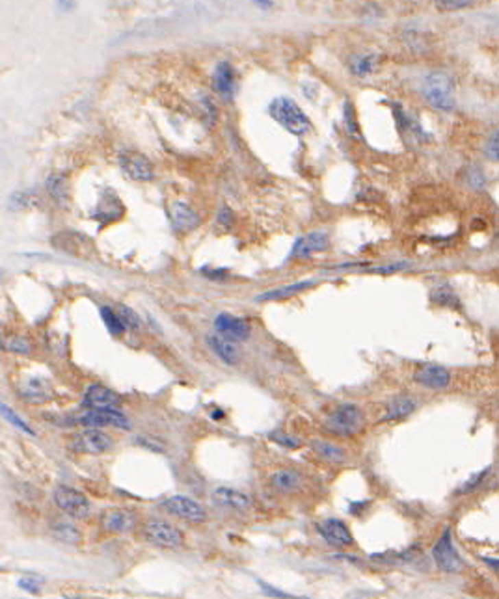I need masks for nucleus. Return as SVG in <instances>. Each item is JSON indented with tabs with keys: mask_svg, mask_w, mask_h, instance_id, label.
Wrapping results in <instances>:
<instances>
[{
	"mask_svg": "<svg viewBox=\"0 0 499 599\" xmlns=\"http://www.w3.org/2000/svg\"><path fill=\"white\" fill-rule=\"evenodd\" d=\"M268 112H270L272 119H276L291 134H305L312 129V123L304 114V110L289 97H276L268 106Z\"/></svg>",
	"mask_w": 499,
	"mask_h": 599,
	"instance_id": "1",
	"label": "nucleus"
},
{
	"mask_svg": "<svg viewBox=\"0 0 499 599\" xmlns=\"http://www.w3.org/2000/svg\"><path fill=\"white\" fill-rule=\"evenodd\" d=\"M423 93L427 97V101L434 108L443 110V112H451L454 108V93H453V82L449 75L441 71L430 73L425 78L423 84Z\"/></svg>",
	"mask_w": 499,
	"mask_h": 599,
	"instance_id": "2",
	"label": "nucleus"
},
{
	"mask_svg": "<svg viewBox=\"0 0 499 599\" xmlns=\"http://www.w3.org/2000/svg\"><path fill=\"white\" fill-rule=\"evenodd\" d=\"M363 425V413L356 404H341L326 417V430L336 436H352Z\"/></svg>",
	"mask_w": 499,
	"mask_h": 599,
	"instance_id": "3",
	"label": "nucleus"
},
{
	"mask_svg": "<svg viewBox=\"0 0 499 599\" xmlns=\"http://www.w3.org/2000/svg\"><path fill=\"white\" fill-rule=\"evenodd\" d=\"M112 445H114V439L97 428L77 432L69 439V449L80 452V454H103V452L111 451Z\"/></svg>",
	"mask_w": 499,
	"mask_h": 599,
	"instance_id": "4",
	"label": "nucleus"
},
{
	"mask_svg": "<svg viewBox=\"0 0 499 599\" xmlns=\"http://www.w3.org/2000/svg\"><path fill=\"white\" fill-rule=\"evenodd\" d=\"M146 538L163 549H179L183 545L181 530L164 519H150L143 525Z\"/></svg>",
	"mask_w": 499,
	"mask_h": 599,
	"instance_id": "5",
	"label": "nucleus"
},
{
	"mask_svg": "<svg viewBox=\"0 0 499 599\" xmlns=\"http://www.w3.org/2000/svg\"><path fill=\"white\" fill-rule=\"evenodd\" d=\"M432 556H434L436 566L440 567L441 572L448 574H459L464 562H462L461 554L456 553V549L453 545V538H451V528H445L443 535L440 536V540L436 541L434 549H432Z\"/></svg>",
	"mask_w": 499,
	"mask_h": 599,
	"instance_id": "6",
	"label": "nucleus"
},
{
	"mask_svg": "<svg viewBox=\"0 0 499 599\" xmlns=\"http://www.w3.org/2000/svg\"><path fill=\"white\" fill-rule=\"evenodd\" d=\"M54 503L62 512L75 519H84L90 514V501L80 491L69 486H58L54 490Z\"/></svg>",
	"mask_w": 499,
	"mask_h": 599,
	"instance_id": "7",
	"label": "nucleus"
},
{
	"mask_svg": "<svg viewBox=\"0 0 499 599\" xmlns=\"http://www.w3.org/2000/svg\"><path fill=\"white\" fill-rule=\"evenodd\" d=\"M17 395L26 404H47L52 399V386L45 376H26L17 384Z\"/></svg>",
	"mask_w": 499,
	"mask_h": 599,
	"instance_id": "8",
	"label": "nucleus"
},
{
	"mask_svg": "<svg viewBox=\"0 0 499 599\" xmlns=\"http://www.w3.org/2000/svg\"><path fill=\"white\" fill-rule=\"evenodd\" d=\"M164 510L170 514L177 515L188 523H203L207 519V510L203 508L198 501L187 495H174L163 503Z\"/></svg>",
	"mask_w": 499,
	"mask_h": 599,
	"instance_id": "9",
	"label": "nucleus"
},
{
	"mask_svg": "<svg viewBox=\"0 0 499 599\" xmlns=\"http://www.w3.org/2000/svg\"><path fill=\"white\" fill-rule=\"evenodd\" d=\"M80 425L88 426V428H125L129 430L130 423L129 419L125 417L124 413L117 412L114 408H104V410H90L88 413H84L80 419H78Z\"/></svg>",
	"mask_w": 499,
	"mask_h": 599,
	"instance_id": "10",
	"label": "nucleus"
},
{
	"mask_svg": "<svg viewBox=\"0 0 499 599\" xmlns=\"http://www.w3.org/2000/svg\"><path fill=\"white\" fill-rule=\"evenodd\" d=\"M119 166L124 169L127 177L132 180H153L155 169L151 166L150 158H146L142 153L137 151H125L119 155Z\"/></svg>",
	"mask_w": 499,
	"mask_h": 599,
	"instance_id": "11",
	"label": "nucleus"
},
{
	"mask_svg": "<svg viewBox=\"0 0 499 599\" xmlns=\"http://www.w3.org/2000/svg\"><path fill=\"white\" fill-rule=\"evenodd\" d=\"M328 246H330V239H328L326 233L323 231L307 233V235L300 237V239L294 242L289 259H307L312 257V255H315V253L328 250Z\"/></svg>",
	"mask_w": 499,
	"mask_h": 599,
	"instance_id": "12",
	"label": "nucleus"
},
{
	"mask_svg": "<svg viewBox=\"0 0 499 599\" xmlns=\"http://www.w3.org/2000/svg\"><path fill=\"white\" fill-rule=\"evenodd\" d=\"M82 404L90 410H104V408H117L121 406V397L112 391L111 387L101 386V384H93L88 387V391L84 393Z\"/></svg>",
	"mask_w": 499,
	"mask_h": 599,
	"instance_id": "13",
	"label": "nucleus"
},
{
	"mask_svg": "<svg viewBox=\"0 0 499 599\" xmlns=\"http://www.w3.org/2000/svg\"><path fill=\"white\" fill-rule=\"evenodd\" d=\"M214 328H216V333H220L231 341H244L252 333V328L246 320L227 315V313H222L214 318Z\"/></svg>",
	"mask_w": 499,
	"mask_h": 599,
	"instance_id": "14",
	"label": "nucleus"
},
{
	"mask_svg": "<svg viewBox=\"0 0 499 599\" xmlns=\"http://www.w3.org/2000/svg\"><path fill=\"white\" fill-rule=\"evenodd\" d=\"M211 501L214 504H218L220 508L237 510V512H242V510H248L252 506V499L246 493L235 490V488H226V486L216 488L211 493Z\"/></svg>",
	"mask_w": 499,
	"mask_h": 599,
	"instance_id": "15",
	"label": "nucleus"
},
{
	"mask_svg": "<svg viewBox=\"0 0 499 599\" xmlns=\"http://www.w3.org/2000/svg\"><path fill=\"white\" fill-rule=\"evenodd\" d=\"M317 528L318 532L323 535V538L328 543H332V545H336V548H350L354 543L350 528L343 521H339V519H326Z\"/></svg>",
	"mask_w": 499,
	"mask_h": 599,
	"instance_id": "16",
	"label": "nucleus"
},
{
	"mask_svg": "<svg viewBox=\"0 0 499 599\" xmlns=\"http://www.w3.org/2000/svg\"><path fill=\"white\" fill-rule=\"evenodd\" d=\"M135 515L130 514L129 510L114 508L106 510L103 515H101V525H103L104 530L108 532H116V535H124V532H129L135 527Z\"/></svg>",
	"mask_w": 499,
	"mask_h": 599,
	"instance_id": "17",
	"label": "nucleus"
},
{
	"mask_svg": "<svg viewBox=\"0 0 499 599\" xmlns=\"http://www.w3.org/2000/svg\"><path fill=\"white\" fill-rule=\"evenodd\" d=\"M414 378L427 389H445L451 381V374L448 368L440 365H425L414 374Z\"/></svg>",
	"mask_w": 499,
	"mask_h": 599,
	"instance_id": "18",
	"label": "nucleus"
},
{
	"mask_svg": "<svg viewBox=\"0 0 499 599\" xmlns=\"http://www.w3.org/2000/svg\"><path fill=\"white\" fill-rule=\"evenodd\" d=\"M213 84L214 90L218 91L226 101L233 99L235 91H237V75H235V69L231 67V64L222 62V64L216 65L213 75Z\"/></svg>",
	"mask_w": 499,
	"mask_h": 599,
	"instance_id": "19",
	"label": "nucleus"
},
{
	"mask_svg": "<svg viewBox=\"0 0 499 599\" xmlns=\"http://www.w3.org/2000/svg\"><path fill=\"white\" fill-rule=\"evenodd\" d=\"M170 216H172L175 229L181 233L192 231V229L200 226V216H198V213L190 205L183 203V201L172 203V207H170Z\"/></svg>",
	"mask_w": 499,
	"mask_h": 599,
	"instance_id": "20",
	"label": "nucleus"
},
{
	"mask_svg": "<svg viewBox=\"0 0 499 599\" xmlns=\"http://www.w3.org/2000/svg\"><path fill=\"white\" fill-rule=\"evenodd\" d=\"M207 344L213 350L216 357H220L227 365H237L240 360L239 348L235 344V341L227 339V337L214 333V336H207Z\"/></svg>",
	"mask_w": 499,
	"mask_h": 599,
	"instance_id": "21",
	"label": "nucleus"
},
{
	"mask_svg": "<svg viewBox=\"0 0 499 599\" xmlns=\"http://www.w3.org/2000/svg\"><path fill=\"white\" fill-rule=\"evenodd\" d=\"M124 216V205L121 201L117 200V196L114 192H104L97 205V211L93 213V218L103 222V224H111L114 220H119Z\"/></svg>",
	"mask_w": 499,
	"mask_h": 599,
	"instance_id": "22",
	"label": "nucleus"
},
{
	"mask_svg": "<svg viewBox=\"0 0 499 599\" xmlns=\"http://www.w3.org/2000/svg\"><path fill=\"white\" fill-rule=\"evenodd\" d=\"M270 484L274 490L281 491V493H289V491L299 490L302 484V475L294 469H281L276 471L270 477Z\"/></svg>",
	"mask_w": 499,
	"mask_h": 599,
	"instance_id": "23",
	"label": "nucleus"
},
{
	"mask_svg": "<svg viewBox=\"0 0 499 599\" xmlns=\"http://www.w3.org/2000/svg\"><path fill=\"white\" fill-rule=\"evenodd\" d=\"M45 187L49 196L56 201V205L65 207L69 203V183H67V177H64L62 174H52L47 179Z\"/></svg>",
	"mask_w": 499,
	"mask_h": 599,
	"instance_id": "24",
	"label": "nucleus"
},
{
	"mask_svg": "<svg viewBox=\"0 0 499 599\" xmlns=\"http://www.w3.org/2000/svg\"><path fill=\"white\" fill-rule=\"evenodd\" d=\"M415 412V400L410 399V397H397L388 404V410H386V415H384V421H395V419H404Z\"/></svg>",
	"mask_w": 499,
	"mask_h": 599,
	"instance_id": "25",
	"label": "nucleus"
},
{
	"mask_svg": "<svg viewBox=\"0 0 499 599\" xmlns=\"http://www.w3.org/2000/svg\"><path fill=\"white\" fill-rule=\"evenodd\" d=\"M51 532L56 540L64 541V543H71V545H75V543L80 541V530L69 521L52 523Z\"/></svg>",
	"mask_w": 499,
	"mask_h": 599,
	"instance_id": "26",
	"label": "nucleus"
},
{
	"mask_svg": "<svg viewBox=\"0 0 499 599\" xmlns=\"http://www.w3.org/2000/svg\"><path fill=\"white\" fill-rule=\"evenodd\" d=\"M313 451L317 452L323 460L334 462V464H343L345 460H347V452L341 447L326 443V441H313Z\"/></svg>",
	"mask_w": 499,
	"mask_h": 599,
	"instance_id": "27",
	"label": "nucleus"
},
{
	"mask_svg": "<svg viewBox=\"0 0 499 599\" xmlns=\"http://www.w3.org/2000/svg\"><path fill=\"white\" fill-rule=\"evenodd\" d=\"M0 417L4 421H8L10 425L13 426V428H17L19 432H25L26 436H36V432H34V428L28 423H26L23 417H21L19 413L15 412L13 408H10L8 404H4L2 400H0Z\"/></svg>",
	"mask_w": 499,
	"mask_h": 599,
	"instance_id": "28",
	"label": "nucleus"
},
{
	"mask_svg": "<svg viewBox=\"0 0 499 599\" xmlns=\"http://www.w3.org/2000/svg\"><path fill=\"white\" fill-rule=\"evenodd\" d=\"M39 205V196L32 190H21V192L12 193L10 198V209L12 211H28Z\"/></svg>",
	"mask_w": 499,
	"mask_h": 599,
	"instance_id": "29",
	"label": "nucleus"
},
{
	"mask_svg": "<svg viewBox=\"0 0 499 599\" xmlns=\"http://www.w3.org/2000/svg\"><path fill=\"white\" fill-rule=\"evenodd\" d=\"M313 285H315V281H302V283L289 285V287H281V289L268 290V292L261 294L255 300H259V302H265V300H279V298H287L291 296V294H297V292H302V290L310 289Z\"/></svg>",
	"mask_w": 499,
	"mask_h": 599,
	"instance_id": "30",
	"label": "nucleus"
},
{
	"mask_svg": "<svg viewBox=\"0 0 499 599\" xmlns=\"http://www.w3.org/2000/svg\"><path fill=\"white\" fill-rule=\"evenodd\" d=\"M2 348L10 354L28 355L32 354V342L23 336H8L2 339Z\"/></svg>",
	"mask_w": 499,
	"mask_h": 599,
	"instance_id": "31",
	"label": "nucleus"
},
{
	"mask_svg": "<svg viewBox=\"0 0 499 599\" xmlns=\"http://www.w3.org/2000/svg\"><path fill=\"white\" fill-rule=\"evenodd\" d=\"M101 318H103L106 329H108L114 337L121 336L125 329H127L125 328L124 320L119 318V315H117L114 309H111L108 305H103V307H101Z\"/></svg>",
	"mask_w": 499,
	"mask_h": 599,
	"instance_id": "32",
	"label": "nucleus"
},
{
	"mask_svg": "<svg viewBox=\"0 0 499 599\" xmlns=\"http://www.w3.org/2000/svg\"><path fill=\"white\" fill-rule=\"evenodd\" d=\"M376 64H378V60H376L375 54H367V56H358V58L352 60V73L354 75H358V77H363V75H369V73L375 71Z\"/></svg>",
	"mask_w": 499,
	"mask_h": 599,
	"instance_id": "33",
	"label": "nucleus"
},
{
	"mask_svg": "<svg viewBox=\"0 0 499 599\" xmlns=\"http://www.w3.org/2000/svg\"><path fill=\"white\" fill-rule=\"evenodd\" d=\"M490 471H492V467H487V469H483L480 473H475L474 477H469L466 482L462 484L461 488H456V493H459V495H466V493H472V491L479 490V486L485 482V478L488 477Z\"/></svg>",
	"mask_w": 499,
	"mask_h": 599,
	"instance_id": "34",
	"label": "nucleus"
},
{
	"mask_svg": "<svg viewBox=\"0 0 499 599\" xmlns=\"http://www.w3.org/2000/svg\"><path fill=\"white\" fill-rule=\"evenodd\" d=\"M268 439L278 443L279 447H286V449H299L300 441L297 438H292L291 434H287L283 430H274L268 434Z\"/></svg>",
	"mask_w": 499,
	"mask_h": 599,
	"instance_id": "35",
	"label": "nucleus"
},
{
	"mask_svg": "<svg viewBox=\"0 0 499 599\" xmlns=\"http://www.w3.org/2000/svg\"><path fill=\"white\" fill-rule=\"evenodd\" d=\"M432 300L440 305H445V307H451V305H459V300L454 296V292L449 287H438V289L432 292Z\"/></svg>",
	"mask_w": 499,
	"mask_h": 599,
	"instance_id": "36",
	"label": "nucleus"
},
{
	"mask_svg": "<svg viewBox=\"0 0 499 599\" xmlns=\"http://www.w3.org/2000/svg\"><path fill=\"white\" fill-rule=\"evenodd\" d=\"M475 0H434V6L440 12H459L464 8L474 6Z\"/></svg>",
	"mask_w": 499,
	"mask_h": 599,
	"instance_id": "37",
	"label": "nucleus"
},
{
	"mask_svg": "<svg viewBox=\"0 0 499 599\" xmlns=\"http://www.w3.org/2000/svg\"><path fill=\"white\" fill-rule=\"evenodd\" d=\"M117 315H119V318L124 320L125 328L140 329V326H142V324H140V318H138L137 313L130 309V307H127V305H121V307H119V313H117Z\"/></svg>",
	"mask_w": 499,
	"mask_h": 599,
	"instance_id": "38",
	"label": "nucleus"
},
{
	"mask_svg": "<svg viewBox=\"0 0 499 599\" xmlns=\"http://www.w3.org/2000/svg\"><path fill=\"white\" fill-rule=\"evenodd\" d=\"M17 585H19L21 590L38 596L41 592V588H43V579H39V577H23Z\"/></svg>",
	"mask_w": 499,
	"mask_h": 599,
	"instance_id": "39",
	"label": "nucleus"
},
{
	"mask_svg": "<svg viewBox=\"0 0 499 599\" xmlns=\"http://www.w3.org/2000/svg\"><path fill=\"white\" fill-rule=\"evenodd\" d=\"M345 125H347V132H349V134L360 138L356 117H354V110H352V104L350 103L345 104Z\"/></svg>",
	"mask_w": 499,
	"mask_h": 599,
	"instance_id": "40",
	"label": "nucleus"
},
{
	"mask_svg": "<svg viewBox=\"0 0 499 599\" xmlns=\"http://www.w3.org/2000/svg\"><path fill=\"white\" fill-rule=\"evenodd\" d=\"M257 583H259L261 588H263V590H265V592L268 594L270 598H297V596H291V594L281 592V590H278V588H272V587H270V585H266V583H263V580H257Z\"/></svg>",
	"mask_w": 499,
	"mask_h": 599,
	"instance_id": "41",
	"label": "nucleus"
},
{
	"mask_svg": "<svg viewBox=\"0 0 499 599\" xmlns=\"http://www.w3.org/2000/svg\"><path fill=\"white\" fill-rule=\"evenodd\" d=\"M218 222H220L224 227H231V224H233V213L227 209V207H224L220 211V214H218Z\"/></svg>",
	"mask_w": 499,
	"mask_h": 599,
	"instance_id": "42",
	"label": "nucleus"
},
{
	"mask_svg": "<svg viewBox=\"0 0 499 599\" xmlns=\"http://www.w3.org/2000/svg\"><path fill=\"white\" fill-rule=\"evenodd\" d=\"M54 4L58 8L60 12H73L77 8V2L75 0H54Z\"/></svg>",
	"mask_w": 499,
	"mask_h": 599,
	"instance_id": "43",
	"label": "nucleus"
},
{
	"mask_svg": "<svg viewBox=\"0 0 499 599\" xmlns=\"http://www.w3.org/2000/svg\"><path fill=\"white\" fill-rule=\"evenodd\" d=\"M490 158L492 161H498V132L492 136V140H490Z\"/></svg>",
	"mask_w": 499,
	"mask_h": 599,
	"instance_id": "44",
	"label": "nucleus"
},
{
	"mask_svg": "<svg viewBox=\"0 0 499 599\" xmlns=\"http://www.w3.org/2000/svg\"><path fill=\"white\" fill-rule=\"evenodd\" d=\"M483 562H487L488 566L492 567V569H498V559H487V556H483Z\"/></svg>",
	"mask_w": 499,
	"mask_h": 599,
	"instance_id": "45",
	"label": "nucleus"
},
{
	"mask_svg": "<svg viewBox=\"0 0 499 599\" xmlns=\"http://www.w3.org/2000/svg\"><path fill=\"white\" fill-rule=\"evenodd\" d=\"M255 4L261 8H270L272 6V0H255Z\"/></svg>",
	"mask_w": 499,
	"mask_h": 599,
	"instance_id": "46",
	"label": "nucleus"
},
{
	"mask_svg": "<svg viewBox=\"0 0 499 599\" xmlns=\"http://www.w3.org/2000/svg\"><path fill=\"white\" fill-rule=\"evenodd\" d=\"M0 281H2V270H0Z\"/></svg>",
	"mask_w": 499,
	"mask_h": 599,
	"instance_id": "47",
	"label": "nucleus"
}]
</instances>
